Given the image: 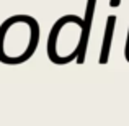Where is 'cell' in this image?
<instances>
[{"mask_svg":"<svg viewBox=\"0 0 129 126\" xmlns=\"http://www.w3.org/2000/svg\"><path fill=\"white\" fill-rule=\"evenodd\" d=\"M88 21L77 15H64L52 25L47 36V57L54 64H67L77 57L79 62L83 61L87 49V41L90 35V20Z\"/></svg>","mask_w":129,"mask_h":126,"instance_id":"cell-1","label":"cell"},{"mask_svg":"<svg viewBox=\"0 0 129 126\" xmlns=\"http://www.w3.org/2000/svg\"><path fill=\"white\" fill-rule=\"evenodd\" d=\"M39 44V23L29 15H12L0 25V62L18 66L31 59Z\"/></svg>","mask_w":129,"mask_h":126,"instance_id":"cell-2","label":"cell"}]
</instances>
